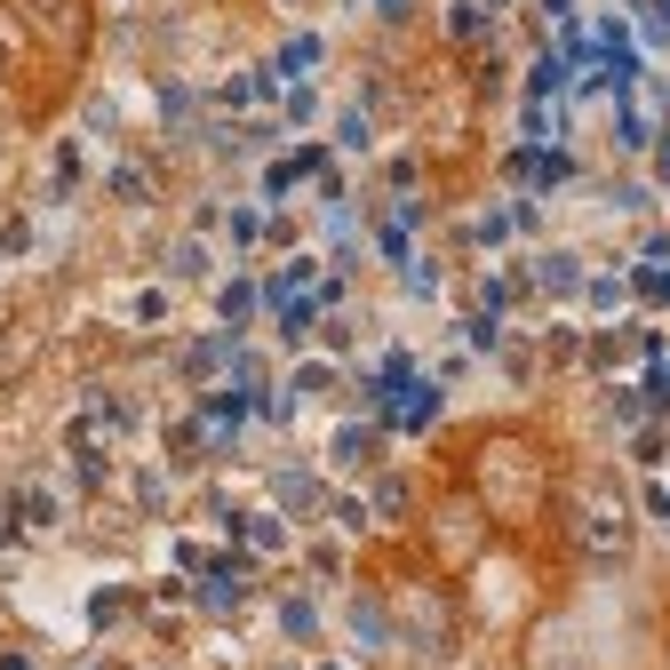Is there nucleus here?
<instances>
[{
	"label": "nucleus",
	"mask_w": 670,
	"mask_h": 670,
	"mask_svg": "<svg viewBox=\"0 0 670 670\" xmlns=\"http://www.w3.org/2000/svg\"><path fill=\"white\" fill-rule=\"evenodd\" d=\"M639 296L647 304H670V264H639Z\"/></svg>",
	"instance_id": "nucleus-11"
},
{
	"label": "nucleus",
	"mask_w": 670,
	"mask_h": 670,
	"mask_svg": "<svg viewBox=\"0 0 670 670\" xmlns=\"http://www.w3.org/2000/svg\"><path fill=\"white\" fill-rule=\"evenodd\" d=\"M574 279H583V264H574V256H543V264H535V287H551V296H574Z\"/></svg>",
	"instance_id": "nucleus-6"
},
{
	"label": "nucleus",
	"mask_w": 670,
	"mask_h": 670,
	"mask_svg": "<svg viewBox=\"0 0 670 670\" xmlns=\"http://www.w3.org/2000/svg\"><path fill=\"white\" fill-rule=\"evenodd\" d=\"M312 65H319V32H296L279 48V72H312Z\"/></svg>",
	"instance_id": "nucleus-10"
},
{
	"label": "nucleus",
	"mask_w": 670,
	"mask_h": 670,
	"mask_svg": "<svg viewBox=\"0 0 670 670\" xmlns=\"http://www.w3.org/2000/svg\"><path fill=\"white\" fill-rule=\"evenodd\" d=\"M375 455V431L367 423H344V431H335V463H367Z\"/></svg>",
	"instance_id": "nucleus-9"
},
{
	"label": "nucleus",
	"mask_w": 670,
	"mask_h": 670,
	"mask_svg": "<svg viewBox=\"0 0 670 670\" xmlns=\"http://www.w3.org/2000/svg\"><path fill=\"white\" fill-rule=\"evenodd\" d=\"M279 631L296 639V647H304V639H319V607H312L304 591H296V599H279Z\"/></svg>",
	"instance_id": "nucleus-5"
},
{
	"label": "nucleus",
	"mask_w": 670,
	"mask_h": 670,
	"mask_svg": "<svg viewBox=\"0 0 670 670\" xmlns=\"http://www.w3.org/2000/svg\"><path fill=\"white\" fill-rule=\"evenodd\" d=\"M375 511H383V519H407V511H415V495H407V479H400V471H383V479H375Z\"/></svg>",
	"instance_id": "nucleus-8"
},
{
	"label": "nucleus",
	"mask_w": 670,
	"mask_h": 670,
	"mask_svg": "<svg viewBox=\"0 0 670 670\" xmlns=\"http://www.w3.org/2000/svg\"><path fill=\"white\" fill-rule=\"evenodd\" d=\"M471 495L503 526H535L551 503V455H543L535 431H487L471 447Z\"/></svg>",
	"instance_id": "nucleus-1"
},
{
	"label": "nucleus",
	"mask_w": 670,
	"mask_h": 670,
	"mask_svg": "<svg viewBox=\"0 0 670 670\" xmlns=\"http://www.w3.org/2000/svg\"><path fill=\"white\" fill-rule=\"evenodd\" d=\"M487 511H479V495H440L431 503V519H423V535H431V559L440 566H471L479 551H487Z\"/></svg>",
	"instance_id": "nucleus-2"
},
{
	"label": "nucleus",
	"mask_w": 670,
	"mask_h": 670,
	"mask_svg": "<svg viewBox=\"0 0 670 670\" xmlns=\"http://www.w3.org/2000/svg\"><path fill=\"white\" fill-rule=\"evenodd\" d=\"M383 17H407V0H383Z\"/></svg>",
	"instance_id": "nucleus-12"
},
{
	"label": "nucleus",
	"mask_w": 670,
	"mask_h": 670,
	"mask_svg": "<svg viewBox=\"0 0 670 670\" xmlns=\"http://www.w3.org/2000/svg\"><path fill=\"white\" fill-rule=\"evenodd\" d=\"M256 304H264V287H256V279H231V287H224V296H216V312H224L231 327H239V319H248Z\"/></svg>",
	"instance_id": "nucleus-7"
},
{
	"label": "nucleus",
	"mask_w": 670,
	"mask_h": 670,
	"mask_svg": "<svg viewBox=\"0 0 670 670\" xmlns=\"http://www.w3.org/2000/svg\"><path fill=\"white\" fill-rule=\"evenodd\" d=\"M40 9H48V0H40Z\"/></svg>",
	"instance_id": "nucleus-13"
},
{
	"label": "nucleus",
	"mask_w": 670,
	"mask_h": 670,
	"mask_svg": "<svg viewBox=\"0 0 670 670\" xmlns=\"http://www.w3.org/2000/svg\"><path fill=\"white\" fill-rule=\"evenodd\" d=\"M327 670H335V662H327Z\"/></svg>",
	"instance_id": "nucleus-14"
},
{
	"label": "nucleus",
	"mask_w": 670,
	"mask_h": 670,
	"mask_svg": "<svg viewBox=\"0 0 670 670\" xmlns=\"http://www.w3.org/2000/svg\"><path fill=\"white\" fill-rule=\"evenodd\" d=\"M272 503H279L287 519H304V511L327 503V487H319V471H272Z\"/></svg>",
	"instance_id": "nucleus-3"
},
{
	"label": "nucleus",
	"mask_w": 670,
	"mask_h": 670,
	"mask_svg": "<svg viewBox=\"0 0 670 670\" xmlns=\"http://www.w3.org/2000/svg\"><path fill=\"white\" fill-rule=\"evenodd\" d=\"M511 176H519V184H535V191L574 184V152H511Z\"/></svg>",
	"instance_id": "nucleus-4"
},
{
	"label": "nucleus",
	"mask_w": 670,
	"mask_h": 670,
	"mask_svg": "<svg viewBox=\"0 0 670 670\" xmlns=\"http://www.w3.org/2000/svg\"><path fill=\"white\" fill-rule=\"evenodd\" d=\"M662 375H670V367H662Z\"/></svg>",
	"instance_id": "nucleus-15"
}]
</instances>
